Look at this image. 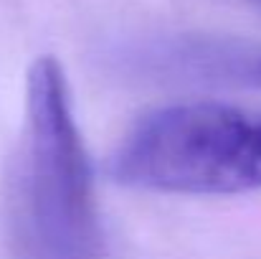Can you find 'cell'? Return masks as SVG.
Returning a JSON list of instances; mask_svg holds the SVG:
<instances>
[{"mask_svg":"<svg viewBox=\"0 0 261 259\" xmlns=\"http://www.w3.org/2000/svg\"><path fill=\"white\" fill-rule=\"evenodd\" d=\"M5 201L15 259H104L91 168L66 74L54 56L28 69L23 132Z\"/></svg>","mask_w":261,"mask_h":259,"instance_id":"6da1fadb","label":"cell"},{"mask_svg":"<svg viewBox=\"0 0 261 259\" xmlns=\"http://www.w3.org/2000/svg\"><path fill=\"white\" fill-rule=\"evenodd\" d=\"M112 180L188 196L261 188V117L223 102H177L140 117L107 160Z\"/></svg>","mask_w":261,"mask_h":259,"instance_id":"7a4b0ae2","label":"cell"},{"mask_svg":"<svg viewBox=\"0 0 261 259\" xmlns=\"http://www.w3.org/2000/svg\"><path fill=\"white\" fill-rule=\"evenodd\" d=\"M158 61L190 79L236 82L261 86V46L221 43V41H185L163 49Z\"/></svg>","mask_w":261,"mask_h":259,"instance_id":"3957f363","label":"cell"},{"mask_svg":"<svg viewBox=\"0 0 261 259\" xmlns=\"http://www.w3.org/2000/svg\"><path fill=\"white\" fill-rule=\"evenodd\" d=\"M244 3H249V5H256V8H261V0H244Z\"/></svg>","mask_w":261,"mask_h":259,"instance_id":"277c9868","label":"cell"}]
</instances>
